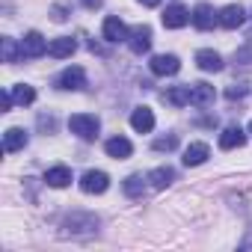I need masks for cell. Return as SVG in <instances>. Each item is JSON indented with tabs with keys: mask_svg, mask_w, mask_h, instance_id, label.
<instances>
[{
	"mask_svg": "<svg viewBox=\"0 0 252 252\" xmlns=\"http://www.w3.org/2000/svg\"><path fill=\"white\" fill-rule=\"evenodd\" d=\"M166 101H169V104H175V107L190 104V86H172V89L166 92Z\"/></svg>",
	"mask_w": 252,
	"mask_h": 252,
	"instance_id": "cell-24",
	"label": "cell"
},
{
	"mask_svg": "<svg viewBox=\"0 0 252 252\" xmlns=\"http://www.w3.org/2000/svg\"><path fill=\"white\" fill-rule=\"evenodd\" d=\"M149 65H152V74H158V77H169V74L181 71V60L175 54H158V57H152Z\"/></svg>",
	"mask_w": 252,
	"mask_h": 252,
	"instance_id": "cell-7",
	"label": "cell"
},
{
	"mask_svg": "<svg viewBox=\"0 0 252 252\" xmlns=\"http://www.w3.org/2000/svg\"><path fill=\"white\" fill-rule=\"evenodd\" d=\"M110 187V175L107 172H101V169H89V172H83V178H80V190L83 193H104Z\"/></svg>",
	"mask_w": 252,
	"mask_h": 252,
	"instance_id": "cell-8",
	"label": "cell"
},
{
	"mask_svg": "<svg viewBox=\"0 0 252 252\" xmlns=\"http://www.w3.org/2000/svg\"><path fill=\"white\" fill-rule=\"evenodd\" d=\"M128 27H125V21L119 18V15H110V18H104V39L110 42V45H116V42H128Z\"/></svg>",
	"mask_w": 252,
	"mask_h": 252,
	"instance_id": "cell-9",
	"label": "cell"
},
{
	"mask_svg": "<svg viewBox=\"0 0 252 252\" xmlns=\"http://www.w3.org/2000/svg\"><path fill=\"white\" fill-rule=\"evenodd\" d=\"M51 15H54V21H65L68 18V6L65 3H54L51 6Z\"/></svg>",
	"mask_w": 252,
	"mask_h": 252,
	"instance_id": "cell-28",
	"label": "cell"
},
{
	"mask_svg": "<svg viewBox=\"0 0 252 252\" xmlns=\"http://www.w3.org/2000/svg\"><path fill=\"white\" fill-rule=\"evenodd\" d=\"M0 45H3V63H18V57H21V45H18L15 39H3Z\"/></svg>",
	"mask_w": 252,
	"mask_h": 252,
	"instance_id": "cell-25",
	"label": "cell"
},
{
	"mask_svg": "<svg viewBox=\"0 0 252 252\" xmlns=\"http://www.w3.org/2000/svg\"><path fill=\"white\" fill-rule=\"evenodd\" d=\"M149 181H152L155 190H166V187L175 181V169H172V166H158V169L149 172Z\"/></svg>",
	"mask_w": 252,
	"mask_h": 252,
	"instance_id": "cell-21",
	"label": "cell"
},
{
	"mask_svg": "<svg viewBox=\"0 0 252 252\" xmlns=\"http://www.w3.org/2000/svg\"><path fill=\"white\" fill-rule=\"evenodd\" d=\"M54 86L63 89V92H77V89L86 86V71H83L80 65H68V68H63V71L54 77Z\"/></svg>",
	"mask_w": 252,
	"mask_h": 252,
	"instance_id": "cell-3",
	"label": "cell"
},
{
	"mask_svg": "<svg viewBox=\"0 0 252 252\" xmlns=\"http://www.w3.org/2000/svg\"><path fill=\"white\" fill-rule=\"evenodd\" d=\"M24 146H27V131H24V128H9V131L3 134V152H6V155L21 152Z\"/></svg>",
	"mask_w": 252,
	"mask_h": 252,
	"instance_id": "cell-19",
	"label": "cell"
},
{
	"mask_svg": "<svg viewBox=\"0 0 252 252\" xmlns=\"http://www.w3.org/2000/svg\"><path fill=\"white\" fill-rule=\"evenodd\" d=\"M146 181H149V175H146V178H143V175H128V178H125V184H122L125 196L143 199V193H146Z\"/></svg>",
	"mask_w": 252,
	"mask_h": 252,
	"instance_id": "cell-22",
	"label": "cell"
},
{
	"mask_svg": "<svg viewBox=\"0 0 252 252\" xmlns=\"http://www.w3.org/2000/svg\"><path fill=\"white\" fill-rule=\"evenodd\" d=\"M243 21H246V12H243V6H237V3H228V6H222V9H220V24H222L225 30H237Z\"/></svg>",
	"mask_w": 252,
	"mask_h": 252,
	"instance_id": "cell-11",
	"label": "cell"
},
{
	"mask_svg": "<svg viewBox=\"0 0 252 252\" xmlns=\"http://www.w3.org/2000/svg\"><path fill=\"white\" fill-rule=\"evenodd\" d=\"M45 184H48V187H57V190L68 187V184H71V169H68V166H51V169L45 172Z\"/></svg>",
	"mask_w": 252,
	"mask_h": 252,
	"instance_id": "cell-20",
	"label": "cell"
},
{
	"mask_svg": "<svg viewBox=\"0 0 252 252\" xmlns=\"http://www.w3.org/2000/svg\"><path fill=\"white\" fill-rule=\"evenodd\" d=\"M249 134H252V122H249Z\"/></svg>",
	"mask_w": 252,
	"mask_h": 252,
	"instance_id": "cell-35",
	"label": "cell"
},
{
	"mask_svg": "<svg viewBox=\"0 0 252 252\" xmlns=\"http://www.w3.org/2000/svg\"><path fill=\"white\" fill-rule=\"evenodd\" d=\"M152 149H155V152H175V149H178V137H175V134L160 137V140H155V143H152Z\"/></svg>",
	"mask_w": 252,
	"mask_h": 252,
	"instance_id": "cell-26",
	"label": "cell"
},
{
	"mask_svg": "<svg viewBox=\"0 0 252 252\" xmlns=\"http://www.w3.org/2000/svg\"><path fill=\"white\" fill-rule=\"evenodd\" d=\"M104 152L110 158H116V160H125V158L134 155V146H131V140H125V137H110L104 143Z\"/></svg>",
	"mask_w": 252,
	"mask_h": 252,
	"instance_id": "cell-12",
	"label": "cell"
},
{
	"mask_svg": "<svg viewBox=\"0 0 252 252\" xmlns=\"http://www.w3.org/2000/svg\"><path fill=\"white\" fill-rule=\"evenodd\" d=\"M234 60H237V63H252V45H249V48H240V51L234 54Z\"/></svg>",
	"mask_w": 252,
	"mask_h": 252,
	"instance_id": "cell-29",
	"label": "cell"
},
{
	"mask_svg": "<svg viewBox=\"0 0 252 252\" xmlns=\"http://www.w3.org/2000/svg\"><path fill=\"white\" fill-rule=\"evenodd\" d=\"M228 101H240L243 95H246V83H234V86H228Z\"/></svg>",
	"mask_w": 252,
	"mask_h": 252,
	"instance_id": "cell-27",
	"label": "cell"
},
{
	"mask_svg": "<svg viewBox=\"0 0 252 252\" xmlns=\"http://www.w3.org/2000/svg\"><path fill=\"white\" fill-rule=\"evenodd\" d=\"M190 21H193L196 30H214V24H220V12H214L211 3H199L190 12Z\"/></svg>",
	"mask_w": 252,
	"mask_h": 252,
	"instance_id": "cell-6",
	"label": "cell"
},
{
	"mask_svg": "<svg viewBox=\"0 0 252 252\" xmlns=\"http://www.w3.org/2000/svg\"><path fill=\"white\" fill-rule=\"evenodd\" d=\"M39 125H42V128H48V131H54V128H57L54 116H39Z\"/></svg>",
	"mask_w": 252,
	"mask_h": 252,
	"instance_id": "cell-31",
	"label": "cell"
},
{
	"mask_svg": "<svg viewBox=\"0 0 252 252\" xmlns=\"http://www.w3.org/2000/svg\"><path fill=\"white\" fill-rule=\"evenodd\" d=\"M98 228H101V220L92 211H71L60 220V237H71V240L95 237Z\"/></svg>",
	"mask_w": 252,
	"mask_h": 252,
	"instance_id": "cell-1",
	"label": "cell"
},
{
	"mask_svg": "<svg viewBox=\"0 0 252 252\" xmlns=\"http://www.w3.org/2000/svg\"><path fill=\"white\" fill-rule=\"evenodd\" d=\"M12 98H15V104L27 107V104H33V101H36V89H33V86H27V83H15V86H12Z\"/></svg>",
	"mask_w": 252,
	"mask_h": 252,
	"instance_id": "cell-23",
	"label": "cell"
},
{
	"mask_svg": "<svg viewBox=\"0 0 252 252\" xmlns=\"http://www.w3.org/2000/svg\"><path fill=\"white\" fill-rule=\"evenodd\" d=\"M12 101H15V98H12V89H6L3 95H0V110H3V113H6V110L12 107Z\"/></svg>",
	"mask_w": 252,
	"mask_h": 252,
	"instance_id": "cell-30",
	"label": "cell"
},
{
	"mask_svg": "<svg viewBox=\"0 0 252 252\" xmlns=\"http://www.w3.org/2000/svg\"><path fill=\"white\" fill-rule=\"evenodd\" d=\"M80 3H83L86 9H98V6H101V0H80Z\"/></svg>",
	"mask_w": 252,
	"mask_h": 252,
	"instance_id": "cell-32",
	"label": "cell"
},
{
	"mask_svg": "<svg viewBox=\"0 0 252 252\" xmlns=\"http://www.w3.org/2000/svg\"><path fill=\"white\" fill-rule=\"evenodd\" d=\"M214 98H217V92L211 83H193L190 86V104L193 107H211Z\"/></svg>",
	"mask_w": 252,
	"mask_h": 252,
	"instance_id": "cell-13",
	"label": "cell"
},
{
	"mask_svg": "<svg viewBox=\"0 0 252 252\" xmlns=\"http://www.w3.org/2000/svg\"><path fill=\"white\" fill-rule=\"evenodd\" d=\"M211 158V146L208 143H190L187 149H184V163L187 166H199V163H205Z\"/></svg>",
	"mask_w": 252,
	"mask_h": 252,
	"instance_id": "cell-17",
	"label": "cell"
},
{
	"mask_svg": "<svg viewBox=\"0 0 252 252\" xmlns=\"http://www.w3.org/2000/svg\"><path fill=\"white\" fill-rule=\"evenodd\" d=\"M77 51V42L71 39V36H60V39H54L51 45H48V54L54 57V60H65V57H71Z\"/></svg>",
	"mask_w": 252,
	"mask_h": 252,
	"instance_id": "cell-16",
	"label": "cell"
},
{
	"mask_svg": "<svg viewBox=\"0 0 252 252\" xmlns=\"http://www.w3.org/2000/svg\"><path fill=\"white\" fill-rule=\"evenodd\" d=\"M196 65L202 71H220L222 68V57L217 51H211V48H202V51H196Z\"/></svg>",
	"mask_w": 252,
	"mask_h": 252,
	"instance_id": "cell-18",
	"label": "cell"
},
{
	"mask_svg": "<svg viewBox=\"0 0 252 252\" xmlns=\"http://www.w3.org/2000/svg\"><path fill=\"white\" fill-rule=\"evenodd\" d=\"M45 54H48L45 36L36 33V30H30V33L21 39V57H24V60H39V57H45Z\"/></svg>",
	"mask_w": 252,
	"mask_h": 252,
	"instance_id": "cell-5",
	"label": "cell"
},
{
	"mask_svg": "<svg viewBox=\"0 0 252 252\" xmlns=\"http://www.w3.org/2000/svg\"><path fill=\"white\" fill-rule=\"evenodd\" d=\"M187 21H190V9H184L181 3L166 6V12H163V27L166 30H181Z\"/></svg>",
	"mask_w": 252,
	"mask_h": 252,
	"instance_id": "cell-10",
	"label": "cell"
},
{
	"mask_svg": "<svg viewBox=\"0 0 252 252\" xmlns=\"http://www.w3.org/2000/svg\"><path fill=\"white\" fill-rule=\"evenodd\" d=\"M143 6H149V9H155V6H160V0H140Z\"/></svg>",
	"mask_w": 252,
	"mask_h": 252,
	"instance_id": "cell-33",
	"label": "cell"
},
{
	"mask_svg": "<svg viewBox=\"0 0 252 252\" xmlns=\"http://www.w3.org/2000/svg\"><path fill=\"white\" fill-rule=\"evenodd\" d=\"M249 246H252V234H249V237H246V240L240 243V249H249Z\"/></svg>",
	"mask_w": 252,
	"mask_h": 252,
	"instance_id": "cell-34",
	"label": "cell"
},
{
	"mask_svg": "<svg viewBox=\"0 0 252 252\" xmlns=\"http://www.w3.org/2000/svg\"><path fill=\"white\" fill-rule=\"evenodd\" d=\"M131 128H134L137 134H149V131L155 128V113H152L149 107H137V110L131 113Z\"/></svg>",
	"mask_w": 252,
	"mask_h": 252,
	"instance_id": "cell-14",
	"label": "cell"
},
{
	"mask_svg": "<svg viewBox=\"0 0 252 252\" xmlns=\"http://www.w3.org/2000/svg\"><path fill=\"white\" fill-rule=\"evenodd\" d=\"M68 131L77 134L80 140H95L98 131H101V122H98V116H92V113H77V116L68 119Z\"/></svg>",
	"mask_w": 252,
	"mask_h": 252,
	"instance_id": "cell-2",
	"label": "cell"
},
{
	"mask_svg": "<svg viewBox=\"0 0 252 252\" xmlns=\"http://www.w3.org/2000/svg\"><path fill=\"white\" fill-rule=\"evenodd\" d=\"M128 48H131V54H137V57L149 54V48H152V27H149V24L131 27V33H128Z\"/></svg>",
	"mask_w": 252,
	"mask_h": 252,
	"instance_id": "cell-4",
	"label": "cell"
},
{
	"mask_svg": "<svg viewBox=\"0 0 252 252\" xmlns=\"http://www.w3.org/2000/svg\"><path fill=\"white\" fill-rule=\"evenodd\" d=\"M243 143H246V131H243V128H237V125H231V128H225V131L220 134V149H225V152L240 149Z\"/></svg>",
	"mask_w": 252,
	"mask_h": 252,
	"instance_id": "cell-15",
	"label": "cell"
}]
</instances>
